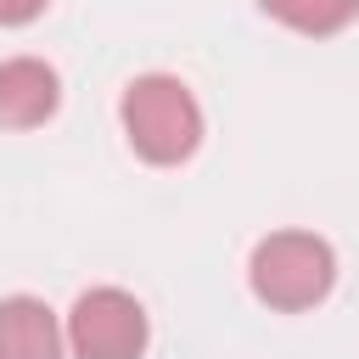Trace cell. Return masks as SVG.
I'll return each instance as SVG.
<instances>
[{
	"label": "cell",
	"instance_id": "1",
	"mask_svg": "<svg viewBox=\"0 0 359 359\" xmlns=\"http://www.w3.org/2000/svg\"><path fill=\"white\" fill-rule=\"evenodd\" d=\"M118 118H123V135H129L135 157H146L157 168L185 163L202 146V107H196L191 84L174 79V73H140L123 90Z\"/></svg>",
	"mask_w": 359,
	"mask_h": 359
},
{
	"label": "cell",
	"instance_id": "5",
	"mask_svg": "<svg viewBox=\"0 0 359 359\" xmlns=\"http://www.w3.org/2000/svg\"><path fill=\"white\" fill-rule=\"evenodd\" d=\"M67 331L39 297H6L0 303V359H62Z\"/></svg>",
	"mask_w": 359,
	"mask_h": 359
},
{
	"label": "cell",
	"instance_id": "7",
	"mask_svg": "<svg viewBox=\"0 0 359 359\" xmlns=\"http://www.w3.org/2000/svg\"><path fill=\"white\" fill-rule=\"evenodd\" d=\"M45 6H50V0H0V28H22V22H34Z\"/></svg>",
	"mask_w": 359,
	"mask_h": 359
},
{
	"label": "cell",
	"instance_id": "2",
	"mask_svg": "<svg viewBox=\"0 0 359 359\" xmlns=\"http://www.w3.org/2000/svg\"><path fill=\"white\" fill-rule=\"evenodd\" d=\"M247 280H252L258 303L297 314V309H314V303L331 292V280H337V252H331V241L314 236V230H275V236H264V241L252 247Z\"/></svg>",
	"mask_w": 359,
	"mask_h": 359
},
{
	"label": "cell",
	"instance_id": "6",
	"mask_svg": "<svg viewBox=\"0 0 359 359\" xmlns=\"http://www.w3.org/2000/svg\"><path fill=\"white\" fill-rule=\"evenodd\" d=\"M258 6H264V17H275L297 34H314V39L348 28L353 11H359V0H258Z\"/></svg>",
	"mask_w": 359,
	"mask_h": 359
},
{
	"label": "cell",
	"instance_id": "4",
	"mask_svg": "<svg viewBox=\"0 0 359 359\" xmlns=\"http://www.w3.org/2000/svg\"><path fill=\"white\" fill-rule=\"evenodd\" d=\"M62 107V79L39 56L0 62V129H39Z\"/></svg>",
	"mask_w": 359,
	"mask_h": 359
},
{
	"label": "cell",
	"instance_id": "3",
	"mask_svg": "<svg viewBox=\"0 0 359 359\" xmlns=\"http://www.w3.org/2000/svg\"><path fill=\"white\" fill-rule=\"evenodd\" d=\"M146 309L123 286H90L67 309V348L73 359H140L146 353Z\"/></svg>",
	"mask_w": 359,
	"mask_h": 359
}]
</instances>
